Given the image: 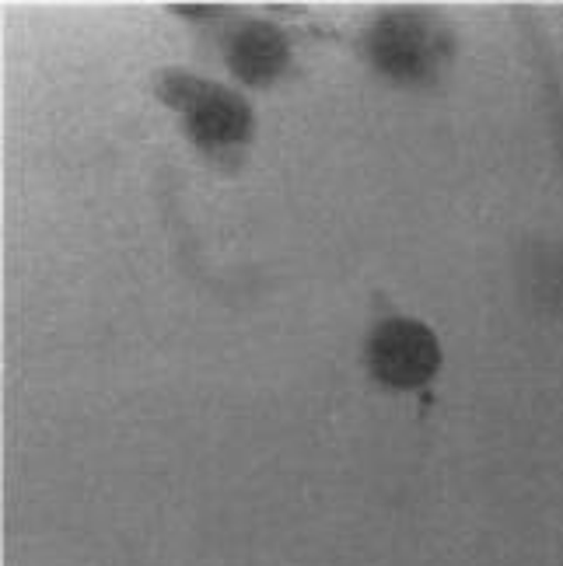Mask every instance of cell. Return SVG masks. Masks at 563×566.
Masks as SVG:
<instances>
[{"instance_id": "6da1fadb", "label": "cell", "mask_w": 563, "mask_h": 566, "mask_svg": "<svg viewBox=\"0 0 563 566\" xmlns=\"http://www.w3.org/2000/svg\"><path fill=\"white\" fill-rule=\"evenodd\" d=\"M158 95L171 105L186 123V134L192 137L204 155L231 158L246 150L256 129V116L246 98L221 88V84L192 77L183 71H168L158 81Z\"/></svg>"}, {"instance_id": "7a4b0ae2", "label": "cell", "mask_w": 563, "mask_h": 566, "mask_svg": "<svg viewBox=\"0 0 563 566\" xmlns=\"http://www.w3.org/2000/svg\"><path fill=\"white\" fill-rule=\"evenodd\" d=\"M367 56L399 84H430L451 56V32L435 14L388 11L367 32Z\"/></svg>"}, {"instance_id": "3957f363", "label": "cell", "mask_w": 563, "mask_h": 566, "mask_svg": "<svg viewBox=\"0 0 563 566\" xmlns=\"http://www.w3.org/2000/svg\"><path fill=\"white\" fill-rule=\"evenodd\" d=\"M441 364L438 336L417 318H385L367 336V367L388 388H420Z\"/></svg>"}, {"instance_id": "277c9868", "label": "cell", "mask_w": 563, "mask_h": 566, "mask_svg": "<svg viewBox=\"0 0 563 566\" xmlns=\"http://www.w3.org/2000/svg\"><path fill=\"white\" fill-rule=\"evenodd\" d=\"M288 39L280 29L267 25V21H242L228 35V63L231 71L242 77L252 88H267L270 81H277L288 71Z\"/></svg>"}]
</instances>
